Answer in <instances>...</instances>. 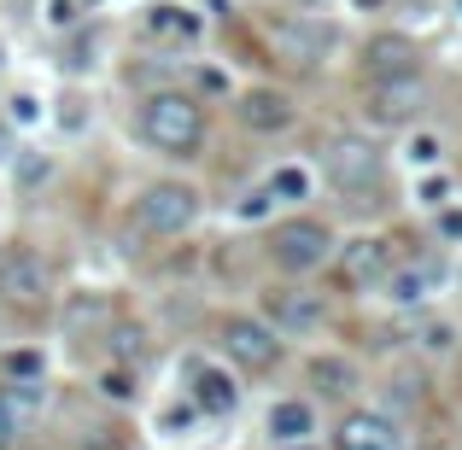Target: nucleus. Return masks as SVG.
I'll list each match as a JSON object with an SVG mask.
<instances>
[{
  "label": "nucleus",
  "mask_w": 462,
  "mask_h": 450,
  "mask_svg": "<svg viewBox=\"0 0 462 450\" xmlns=\"http://www.w3.org/2000/svg\"><path fill=\"white\" fill-rule=\"evenodd\" d=\"M141 141L164 158H199V147H205L199 100H193V94H176V88L152 94V100L141 106Z\"/></svg>",
  "instance_id": "obj_1"
},
{
  "label": "nucleus",
  "mask_w": 462,
  "mask_h": 450,
  "mask_svg": "<svg viewBox=\"0 0 462 450\" xmlns=\"http://www.w3.org/2000/svg\"><path fill=\"white\" fill-rule=\"evenodd\" d=\"M322 176H328L334 193L363 199V193L381 188V147H374L369 135H334L322 147Z\"/></svg>",
  "instance_id": "obj_2"
},
{
  "label": "nucleus",
  "mask_w": 462,
  "mask_h": 450,
  "mask_svg": "<svg viewBox=\"0 0 462 450\" xmlns=\"http://www.w3.org/2000/svg\"><path fill=\"white\" fill-rule=\"evenodd\" d=\"M334 228L322 223V216H287V223H275L270 228V258L282 263L287 275H310V270H322L328 258H334Z\"/></svg>",
  "instance_id": "obj_3"
},
{
  "label": "nucleus",
  "mask_w": 462,
  "mask_h": 450,
  "mask_svg": "<svg viewBox=\"0 0 462 450\" xmlns=\"http://www.w3.org/2000/svg\"><path fill=\"white\" fill-rule=\"evenodd\" d=\"M135 223H141V234H152V240L188 234V228L199 223V193H193L188 181H152L135 199Z\"/></svg>",
  "instance_id": "obj_4"
},
{
  "label": "nucleus",
  "mask_w": 462,
  "mask_h": 450,
  "mask_svg": "<svg viewBox=\"0 0 462 450\" xmlns=\"http://www.w3.org/2000/svg\"><path fill=\"white\" fill-rule=\"evenodd\" d=\"M421 106H428V82H421V70L369 77V94H363V112H369L374 129H404V124H416Z\"/></svg>",
  "instance_id": "obj_5"
},
{
  "label": "nucleus",
  "mask_w": 462,
  "mask_h": 450,
  "mask_svg": "<svg viewBox=\"0 0 462 450\" xmlns=\"http://www.w3.org/2000/svg\"><path fill=\"white\" fill-rule=\"evenodd\" d=\"M223 351L240 363V369L263 374V369L282 363V334H275L263 316H228L223 322Z\"/></svg>",
  "instance_id": "obj_6"
},
{
  "label": "nucleus",
  "mask_w": 462,
  "mask_h": 450,
  "mask_svg": "<svg viewBox=\"0 0 462 450\" xmlns=\"http://www.w3.org/2000/svg\"><path fill=\"white\" fill-rule=\"evenodd\" d=\"M322 316H328V304L310 287H270L263 293V322L275 334H310V327H322Z\"/></svg>",
  "instance_id": "obj_7"
},
{
  "label": "nucleus",
  "mask_w": 462,
  "mask_h": 450,
  "mask_svg": "<svg viewBox=\"0 0 462 450\" xmlns=\"http://www.w3.org/2000/svg\"><path fill=\"white\" fill-rule=\"evenodd\" d=\"M334 258H339L346 287H381L386 275H393V240L357 234V240H346V246H334Z\"/></svg>",
  "instance_id": "obj_8"
},
{
  "label": "nucleus",
  "mask_w": 462,
  "mask_h": 450,
  "mask_svg": "<svg viewBox=\"0 0 462 450\" xmlns=\"http://www.w3.org/2000/svg\"><path fill=\"white\" fill-rule=\"evenodd\" d=\"M0 293L18 304V310H35V304L53 298V275H47V263L35 258V252H12V258L0 263Z\"/></svg>",
  "instance_id": "obj_9"
},
{
  "label": "nucleus",
  "mask_w": 462,
  "mask_h": 450,
  "mask_svg": "<svg viewBox=\"0 0 462 450\" xmlns=\"http://www.w3.org/2000/svg\"><path fill=\"white\" fill-rule=\"evenodd\" d=\"M181 374H188V398H193L199 416H228V409L240 404V386L228 381V369H217V363L188 357V363H181Z\"/></svg>",
  "instance_id": "obj_10"
},
{
  "label": "nucleus",
  "mask_w": 462,
  "mask_h": 450,
  "mask_svg": "<svg viewBox=\"0 0 462 450\" xmlns=\"http://www.w3.org/2000/svg\"><path fill=\"white\" fill-rule=\"evenodd\" d=\"M235 117L252 129V135H282V129H293V100H287L282 88H246L235 106Z\"/></svg>",
  "instance_id": "obj_11"
},
{
  "label": "nucleus",
  "mask_w": 462,
  "mask_h": 450,
  "mask_svg": "<svg viewBox=\"0 0 462 450\" xmlns=\"http://www.w3.org/2000/svg\"><path fill=\"white\" fill-rule=\"evenodd\" d=\"M334 445H339V450H398V445H404V433H398V421H393V416H374V409H351V416L339 421Z\"/></svg>",
  "instance_id": "obj_12"
},
{
  "label": "nucleus",
  "mask_w": 462,
  "mask_h": 450,
  "mask_svg": "<svg viewBox=\"0 0 462 450\" xmlns=\"http://www.w3.org/2000/svg\"><path fill=\"white\" fill-rule=\"evenodd\" d=\"M141 30H147L152 41H199V35H205V18L193 6H181V0H164V6H147Z\"/></svg>",
  "instance_id": "obj_13"
},
{
  "label": "nucleus",
  "mask_w": 462,
  "mask_h": 450,
  "mask_svg": "<svg viewBox=\"0 0 462 450\" xmlns=\"http://www.w3.org/2000/svg\"><path fill=\"white\" fill-rule=\"evenodd\" d=\"M416 41L410 35H369V47H363V70L369 77H393V70H416Z\"/></svg>",
  "instance_id": "obj_14"
},
{
  "label": "nucleus",
  "mask_w": 462,
  "mask_h": 450,
  "mask_svg": "<svg viewBox=\"0 0 462 450\" xmlns=\"http://www.w3.org/2000/svg\"><path fill=\"white\" fill-rule=\"evenodd\" d=\"M263 427H270L275 445H299L316 433V409L305 398H282V404H270V416H263Z\"/></svg>",
  "instance_id": "obj_15"
},
{
  "label": "nucleus",
  "mask_w": 462,
  "mask_h": 450,
  "mask_svg": "<svg viewBox=\"0 0 462 450\" xmlns=\"http://www.w3.org/2000/svg\"><path fill=\"white\" fill-rule=\"evenodd\" d=\"M310 381L322 386V392H334V398H346L351 386H357V369H351L346 357H316L310 363Z\"/></svg>",
  "instance_id": "obj_16"
},
{
  "label": "nucleus",
  "mask_w": 462,
  "mask_h": 450,
  "mask_svg": "<svg viewBox=\"0 0 462 450\" xmlns=\"http://www.w3.org/2000/svg\"><path fill=\"white\" fill-rule=\"evenodd\" d=\"M433 281H439V270H398V275H386V287H393L398 304H421L433 293Z\"/></svg>",
  "instance_id": "obj_17"
},
{
  "label": "nucleus",
  "mask_w": 462,
  "mask_h": 450,
  "mask_svg": "<svg viewBox=\"0 0 462 450\" xmlns=\"http://www.w3.org/2000/svg\"><path fill=\"white\" fill-rule=\"evenodd\" d=\"M270 193H275V199H305V193H310V170L282 164V170L270 176Z\"/></svg>",
  "instance_id": "obj_18"
},
{
  "label": "nucleus",
  "mask_w": 462,
  "mask_h": 450,
  "mask_svg": "<svg viewBox=\"0 0 462 450\" xmlns=\"http://www.w3.org/2000/svg\"><path fill=\"white\" fill-rule=\"evenodd\" d=\"M0 398H6V409H12V416L23 421L30 409H42V398H47V392H42V381H12V386H6Z\"/></svg>",
  "instance_id": "obj_19"
},
{
  "label": "nucleus",
  "mask_w": 462,
  "mask_h": 450,
  "mask_svg": "<svg viewBox=\"0 0 462 450\" xmlns=\"http://www.w3.org/2000/svg\"><path fill=\"white\" fill-rule=\"evenodd\" d=\"M0 369H6L12 381H42L47 363H42V351H12V357H0Z\"/></svg>",
  "instance_id": "obj_20"
},
{
  "label": "nucleus",
  "mask_w": 462,
  "mask_h": 450,
  "mask_svg": "<svg viewBox=\"0 0 462 450\" xmlns=\"http://www.w3.org/2000/svg\"><path fill=\"white\" fill-rule=\"evenodd\" d=\"M410 164H421V170H433V164H439V158H445V147H439V135H416V141H410Z\"/></svg>",
  "instance_id": "obj_21"
},
{
  "label": "nucleus",
  "mask_w": 462,
  "mask_h": 450,
  "mask_svg": "<svg viewBox=\"0 0 462 450\" xmlns=\"http://www.w3.org/2000/svg\"><path fill=\"white\" fill-rule=\"evenodd\" d=\"M77 6L82 0H42V18L53 23V30H70V23H77Z\"/></svg>",
  "instance_id": "obj_22"
},
{
  "label": "nucleus",
  "mask_w": 462,
  "mask_h": 450,
  "mask_svg": "<svg viewBox=\"0 0 462 450\" xmlns=\"http://www.w3.org/2000/svg\"><path fill=\"white\" fill-rule=\"evenodd\" d=\"M193 416H199V409H193V404H170L164 416H158V427H164L170 439H176V433H188V427H193Z\"/></svg>",
  "instance_id": "obj_23"
},
{
  "label": "nucleus",
  "mask_w": 462,
  "mask_h": 450,
  "mask_svg": "<svg viewBox=\"0 0 462 450\" xmlns=\"http://www.w3.org/2000/svg\"><path fill=\"white\" fill-rule=\"evenodd\" d=\"M100 392H106V398H117V404H129V398H135V381H129V369H106Z\"/></svg>",
  "instance_id": "obj_24"
},
{
  "label": "nucleus",
  "mask_w": 462,
  "mask_h": 450,
  "mask_svg": "<svg viewBox=\"0 0 462 450\" xmlns=\"http://www.w3.org/2000/svg\"><path fill=\"white\" fill-rule=\"evenodd\" d=\"M12 124H35V117H42V106H35V94H12Z\"/></svg>",
  "instance_id": "obj_25"
},
{
  "label": "nucleus",
  "mask_w": 462,
  "mask_h": 450,
  "mask_svg": "<svg viewBox=\"0 0 462 450\" xmlns=\"http://www.w3.org/2000/svg\"><path fill=\"white\" fill-rule=\"evenodd\" d=\"M18 445V416L6 409V398H0V450H12Z\"/></svg>",
  "instance_id": "obj_26"
},
{
  "label": "nucleus",
  "mask_w": 462,
  "mask_h": 450,
  "mask_svg": "<svg viewBox=\"0 0 462 450\" xmlns=\"http://www.w3.org/2000/svg\"><path fill=\"white\" fill-rule=\"evenodd\" d=\"M421 345H428V351H451V327H445V322H433L428 334H421Z\"/></svg>",
  "instance_id": "obj_27"
},
{
  "label": "nucleus",
  "mask_w": 462,
  "mask_h": 450,
  "mask_svg": "<svg viewBox=\"0 0 462 450\" xmlns=\"http://www.w3.org/2000/svg\"><path fill=\"white\" fill-rule=\"evenodd\" d=\"M18 176H23V181H42V176H47V158L23 152V158H18Z\"/></svg>",
  "instance_id": "obj_28"
},
{
  "label": "nucleus",
  "mask_w": 462,
  "mask_h": 450,
  "mask_svg": "<svg viewBox=\"0 0 462 450\" xmlns=\"http://www.w3.org/2000/svg\"><path fill=\"white\" fill-rule=\"evenodd\" d=\"M270 199H275V193H270V188H263V193H252V199H246V205H240V216H246V223H252V216H263V211H270Z\"/></svg>",
  "instance_id": "obj_29"
},
{
  "label": "nucleus",
  "mask_w": 462,
  "mask_h": 450,
  "mask_svg": "<svg viewBox=\"0 0 462 450\" xmlns=\"http://www.w3.org/2000/svg\"><path fill=\"white\" fill-rule=\"evenodd\" d=\"M117 357H141V327H135V334H129V327L117 334Z\"/></svg>",
  "instance_id": "obj_30"
},
{
  "label": "nucleus",
  "mask_w": 462,
  "mask_h": 450,
  "mask_svg": "<svg viewBox=\"0 0 462 450\" xmlns=\"http://www.w3.org/2000/svg\"><path fill=\"white\" fill-rule=\"evenodd\" d=\"M421 205H445V176H433V181H421Z\"/></svg>",
  "instance_id": "obj_31"
},
{
  "label": "nucleus",
  "mask_w": 462,
  "mask_h": 450,
  "mask_svg": "<svg viewBox=\"0 0 462 450\" xmlns=\"http://www.w3.org/2000/svg\"><path fill=\"white\" fill-rule=\"evenodd\" d=\"M439 228H445L451 240H462V211H445V216H439Z\"/></svg>",
  "instance_id": "obj_32"
},
{
  "label": "nucleus",
  "mask_w": 462,
  "mask_h": 450,
  "mask_svg": "<svg viewBox=\"0 0 462 450\" xmlns=\"http://www.w3.org/2000/svg\"><path fill=\"white\" fill-rule=\"evenodd\" d=\"M6 158H12V141H6V135H0V164H6Z\"/></svg>",
  "instance_id": "obj_33"
},
{
  "label": "nucleus",
  "mask_w": 462,
  "mask_h": 450,
  "mask_svg": "<svg viewBox=\"0 0 462 450\" xmlns=\"http://www.w3.org/2000/svg\"><path fill=\"white\" fill-rule=\"evenodd\" d=\"M282 450H310V445H305V439H299V445H282Z\"/></svg>",
  "instance_id": "obj_34"
},
{
  "label": "nucleus",
  "mask_w": 462,
  "mask_h": 450,
  "mask_svg": "<svg viewBox=\"0 0 462 450\" xmlns=\"http://www.w3.org/2000/svg\"><path fill=\"white\" fill-rule=\"evenodd\" d=\"M351 6H381V0H351Z\"/></svg>",
  "instance_id": "obj_35"
},
{
  "label": "nucleus",
  "mask_w": 462,
  "mask_h": 450,
  "mask_svg": "<svg viewBox=\"0 0 462 450\" xmlns=\"http://www.w3.org/2000/svg\"><path fill=\"white\" fill-rule=\"evenodd\" d=\"M457 12H462V0H457Z\"/></svg>",
  "instance_id": "obj_36"
}]
</instances>
